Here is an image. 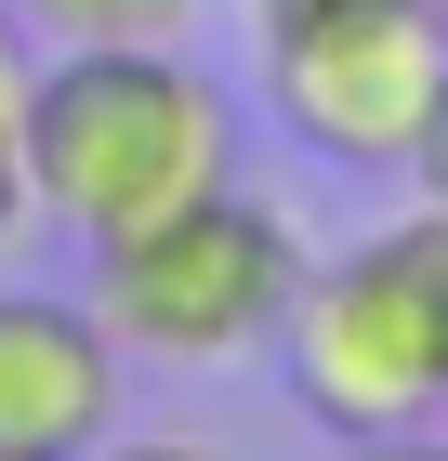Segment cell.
Returning a JSON list of instances; mask_svg holds the SVG:
<instances>
[{"label":"cell","instance_id":"6da1fadb","mask_svg":"<svg viewBox=\"0 0 448 461\" xmlns=\"http://www.w3.org/2000/svg\"><path fill=\"white\" fill-rule=\"evenodd\" d=\"M238 185V93L185 40H67L27 93V212H53L79 250Z\"/></svg>","mask_w":448,"mask_h":461},{"label":"cell","instance_id":"7a4b0ae2","mask_svg":"<svg viewBox=\"0 0 448 461\" xmlns=\"http://www.w3.org/2000/svg\"><path fill=\"white\" fill-rule=\"evenodd\" d=\"M277 356H290V409L343 448L435 422L448 409V212L422 198L409 224H370L356 250L304 264Z\"/></svg>","mask_w":448,"mask_h":461},{"label":"cell","instance_id":"3957f363","mask_svg":"<svg viewBox=\"0 0 448 461\" xmlns=\"http://www.w3.org/2000/svg\"><path fill=\"white\" fill-rule=\"evenodd\" d=\"M290 290H304V224L251 185H211L93 250V317L119 330V356H159V369H224L277 343Z\"/></svg>","mask_w":448,"mask_h":461},{"label":"cell","instance_id":"277c9868","mask_svg":"<svg viewBox=\"0 0 448 461\" xmlns=\"http://www.w3.org/2000/svg\"><path fill=\"white\" fill-rule=\"evenodd\" d=\"M251 53H264V106L290 145L343 158V172H396L448 79V14L435 0H316Z\"/></svg>","mask_w":448,"mask_h":461},{"label":"cell","instance_id":"5b68a950","mask_svg":"<svg viewBox=\"0 0 448 461\" xmlns=\"http://www.w3.org/2000/svg\"><path fill=\"white\" fill-rule=\"evenodd\" d=\"M119 435V330L53 290H0V448L93 461Z\"/></svg>","mask_w":448,"mask_h":461},{"label":"cell","instance_id":"8992f818","mask_svg":"<svg viewBox=\"0 0 448 461\" xmlns=\"http://www.w3.org/2000/svg\"><path fill=\"white\" fill-rule=\"evenodd\" d=\"M40 27V53H67V40H185L211 0H14Z\"/></svg>","mask_w":448,"mask_h":461},{"label":"cell","instance_id":"52a82bcc","mask_svg":"<svg viewBox=\"0 0 448 461\" xmlns=\"http://www.w3.org/2000/svg\"><path fill=\"white\" fill-rule=\"evenodd\" d=\"M27 93H40V27L0 0V238L27 224Z\"/></svg>","mask_w":448,"mask_h":461},{"label":"cell","instance_id":"ba28073f","mask_svg":"<svg viewBox=\"0 0 448 461\" xmlns=\"http://www.w3.org/2000/svg\"><path fill=\"white\" fill-rule=\"evenodd\" d=\"M396 172H409L422 198L448 212V79H435V106H422V132H409V158H396Z\"/></svg>","mask_w":448,"mask_h":461},{"label":"cell","instance_id":"9c48e42d","mask_svg":"<svg viewBox=\"0 0 448 461\" xmlns=\"http://www.w3.org/2000/svg\"><path fill=\"white\" fill-rule=\"evenodd\" d=\"M93 461H238V448H211V435H105Z\"/></svg>","mask_w":448,"mask_h":461},{"label":"cell","instance_id":"30bf717a","mask_svg":"<svg viewBox=\"0 0 448 461\" xmlns=\"http://www.w3.org/2000/svg\"><path fill=\"white\" fill-rule=\"evenodd\" d=\"M343 461H448V435H435V422H409V435H356Z\"/></svg>","mask_w":448,"mask_h":461},{"label":"cell","instance_id":"8fae6325","mask_svg":"<svg viewBox=\"0 0 448 461\" xmlns=\"http://www.w3.org/2000/svg\"><path fill=\"white\" fill-rule=\"evenodd\" d=\"M0 461H27V448H0Z\"/></svg>","mask_w":448,"mask_h":461},{"label":"cell","instance_id":"7c38bea8","mask_svg":"<svg viewBox=\"0 0 448 461\" xmlns=\"http://www.w3.org/2000/svg\"><path fill=\"white\" fill-rule=\"evenodd\" d=\"M435 14H448V0H435Z\"/></svg>","mask_w":448,"mask_h":461}]
</instances>
